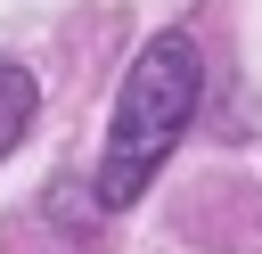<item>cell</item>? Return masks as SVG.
I'll return each mask as SVG.
<instances>
[{"mask_svg":"<svg viewBox=\"0 0 262 254\" xmlns=\"http://www.w3.org/2000/svg\"><path fill=\"white\" fill-rule=\"evenodd\" d=\"M196 90H205V57H196L188 33H156V41L131 57V74H123V90H115L106 156H98V205H106V213H123V205L164 172V156L180 147L188 115H196Z\"/></svg>","mask_w":262,"mask_h":254,"instance_id":"obj_1","label":"cell"},{"mask_svg":"<svg viewBox=\"0 0 262 254\" xmlns=\"http://www.w3.org/2000/svg\"><path fill=\"white\" fill-rule=\"evenodd\" d=\"M33 107H41V90H33V74L16 66V57H0V156L33 131Z\"/></svg>","mask_w":262,"mask_h":254,"instance_id":"obj_2","label":"cell"}]
</instances>
